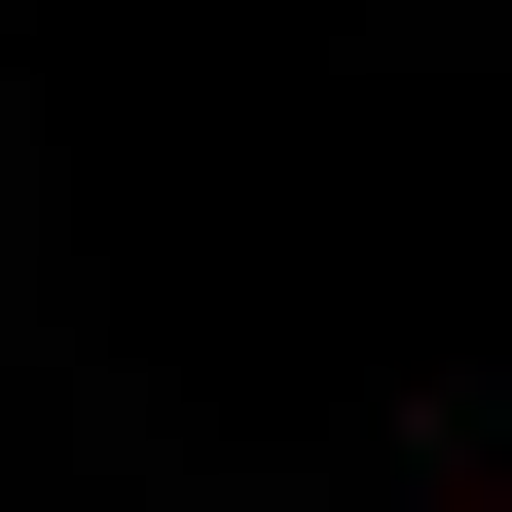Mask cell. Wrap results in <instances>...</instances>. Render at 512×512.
I'll list each match as a JSON object with an SVG mask.
<instances>
[{
	"label": "cell",
	"mask_w": 512,
	"mask_h": 512,
	"mask_svg": "<svg viewBox=\"0 0 512 512\" xmlns=\"http://www.w3.org/2000/svg\"><path fill=\"white\" fill-rule=\"evenodd\" d=\"M476 512H512V476H476Z\"/></svg>",
	"instance_id": "6da1fadb"
}]
</instances>
